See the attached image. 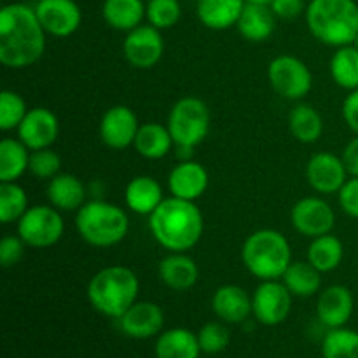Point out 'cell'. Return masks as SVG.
Returning a JSON list of instances; mask_svg holds the SVG:
<instances>
[{
	"label": "cell",
	"instance_id": "cell-1",
	"mask_svg": "<svg viewBox=\"0 0 358 358\" xmlns=\"http://www.w3.org/2000/svg\"><path fill=\"white\" fill-rule=\"evenodd\" d=\"M45 51V30L34 7L7 3L0 10V63L7 69H27Z\"/></svg>",
	"mask_w": 358,
	"mask_h": 358
},
{
	"label": "cell",
	"instance_id": "cell-2",
	"mask_svg": "<svg viewBox=\"0 0 358 358\" xmlns=\"http://www.w3.org/2000/svg\"><path fill=\"white\" fill-rule=\"evenodd\" d=\"M203 213L194 201L171 198L163 199L149 215V229L154 240L168 252H187L203 236Z\"/></svg>",
	"mask_w": 358,
	"mask_h": 358
},
{
	"label": "cell",
	"instance_id": "cell-3",
	"mask_svg": "<svg viewBox=\"0 0 358 358\" xmlns=\"http://www.w3.org/2000/svg\"><path fill=\"white\" fill-rule=\"evenodd\" d=\"M306 23L322 44L350 45L358 35V3L355 0H311L306 7Z\"/></svg>",
	"mask_w": 358,
	"mask_h": 358
},
{
	"label": "cell",
	"instance_id": "cell-4",
	"mask_svg": "<svg viewBox=\"0 0 358 358\" xmlns=\"http://www.w3.org/2000/svg\"><path fill=\"white\" fill-rule=\"evenodd\" d=\"M140 280L126 266H108L98 271L87 285V299L98 313L121 318L138 299Z\"/></svg>",
	"mask_w": 358,
	"mask_h": 358
},
{
	"label": "cell",
	"instance_id": "cell-5",
	"mask_svg": "<svg viewBox=\"0 0 358 358\" xmlns=\"http://www.w3.org/2000/svg\"><path fill=\"white\" fill-rule=\"evenodd\" d=\"M241 261L261 282L280 280L292 262L290 243L280 231L259 229L245 240Z\"/></svg>",
	"mask_w": 358,
	"mask_h": 358
},
{
	"label": "cell",
	"instance_id": "cell-6",
	"mask_svg": "<svg viewBox=\"0 0 358 358\" xmlns=\"http://www.w3.org/2000/svg\"><path fill=\"white\" fill-rule=\"evenodd\" d=\"M76 227L86 243L108 248L124 240L129 231V219L121 206L103 199H93L77 210Z\"/></svg>",
	"mask_w": 358,
	"mask_h": 358
},
{
	"label": "cell",
	"instance_id": "cell-7",
	"mask_svg": "<svg viewBox=\"0 0 358 358\" xmlns=\"http://www.w3.org/2000/svg\"><path fill=\"white\" fill-rule=\"evenodd\" d=\"M210 122L208 105L196 96H184L171 107L166 126L175 145L196 149L208 136Z\"/></svg>",
	"mask_w": 358,
	"mask_h": 358
},
{
	"label": "cell",
	"instance_id": "cell-8",
	"mask_svg": "<svg viewBox=\"0 0 358 358\" xmlns=\"http://www.w3.org/2000/svg\"><path fill=\"white\" fill-rule=\"evenodd\" d=\"M17 236L31 248H49L62 240L65 222L52 205H35L17 220Z\"/></svg>",
	"mask_w": 358,
	"mask_h": 358
},
{
	"label": "cell",
	"instance_id": "cell-9",
	"mask_svg": "<svg viewBox=\"0 0 358 358\" xmlns=\"http://www.w3.org/2000/svg\"><path fill=\"white\" fill-rule=\"evenodd\" d=\"M268 79L275 93L287 100H303L313 87V76L303 59L280 55L268 66Z\"/></svg>",
	"mask_w": 358,
	"mask_h": 358
},
{
	"label": "cell",
	"instance_id": "cell-10",
	"mask_svg": "<svg viewBox=\"0 0 358 358\" xmlns=\"http://www.w3.org/2000/svg\"><path fill=\"white\" fill-rule=\"evenodd\" d=\"M292 294L280 280L261 282L252 296V313L255 320L268 327H275L287 320L292 310Z\"/></svg>",
	"mask_w": 358,
	"mask_h": 358
},
{
	"label": "cell",
	"instance_id": "cell-11",
	"mask_svg": "<svg viewBox=\"0 0 358 358\" xmlns=\"http://www.w3.org/2000/svg\"><path fill=\"white\" fill-rule=\"evenodd\" d=\"M122 52L126 62L135 69H152L159 63L164 52V41L159 28L152 24H140L128 31L122 42Z\"/></svg>",
	"mask_w": 358,
	"mask_h": 358
},
{
	"label": "cell",
	"instance_id": "cell-12",
	"mask_svg": "<svg viewBox=\"0 0 358 358\" xmlns=\"http://www.w3.org/2000/svg\"><path fill=\"white\" fill-rule=\"evenodd\" d=\"M290 222L294 229L308 238H318L329 234L336 226V213L325 199L308 196L292 206Z\"/></svg>",
	"mask_w": 358,
	"mask_h": 358
},
{
	"label": "cell",
	"instance_id": "cell-13",
	"mask_svg": "<svg viewBox=\"0 0 358 358\" xmlns=\"http://www.w3.org/2000/svg\"><path fill=\"white\" fill-rule=\"evenodd\" d=\"M34 9L45 34L52 37H70L83 23V10L76 0H38Z\"/></svg>",
	"mask_w": 358,
	"mask_h": 358
},
{
	"label": "cell",
	"instance_id": "cell-14",
	"mask_svg": "<svg viewBox=\"0 0 358 358\" xmlns=\"http://www.w3.org/2000/svg\"><path fill=\"white\" fill-rule=\"evenodd\" d=\"M140 129L138 117L126 105H114L108 108L100 121L101 142L115 150L133 145Z\"/></svg>",
	"mask_w": 358,
	"mask_h": 358
},
{
	"label": "cell",
	"instance_id": "cell-15",
	"mask_svg": "<svg viewBox=\"0 0 358 358\" xmlns=\"http://www.w3.org/2000/svg\"><path fill=\"white\" fill-rule=\"evenodd\" d=\"M58 115L45 107H34L17 128V138L30 150L48 149L58 140Z\"/></svg>",
	"mask_w": 358,
	"mask_h": 358
},
{
	"label": "cell",
	"instance_id": "cell-16",
	"mask_svg": "<svg viewBox=\"0 0 358 358\" xmlns=\"http://www.w3.org/2000/svg\"><path fill=\"white\" fill-rule=\"evenodd\" d=\"M308 184L320 194H336L348 180L343 157L332 152H318L306 164Z\"/></svg>",
	"mask_w": 358,
	"mask_h": 358
},
{
	"label": "cell",
	"instance_id": "cell-17",
	"mask_svg": "<svg viewBox=\"0 0 358 358\" xmlns=\"http://www.w3.org/2000/svg\"><path fill=\"white\" fill-rule=\"evenodd\" d=\"M210 175L201 163L194 159L180 161L168 175V187L171 196L187 201H196L206 192Z\"/></svg>",
	"mask_w": 358,
	"mask_h": 358
},
{
	"label": "cell",
	"instance_id": "cell-18",
	"mask_svg": "<svg viewBox=\"0 0 358 358\" xmlns=\"http://www.w3.org/2000/svg\"><path fill=\"white\" fill-rule=\"evenodd\" d=\"M355 301L345 285H331L322 290L317 301V317L327 329L345 327L353 315Z\"/></svg>",
	"mask_w": 358,
	"mask_h": 358
},
{
	"label": "cell",
	"instance_id": "cell-19",
	"mask_svg": "<svg viewBox=\"0 0 358 358\" xmlns=\"http://www.w3.org/2000/svg\"><path fill=\"white\" fill-rule=\"evenodd\" d=\"M117 320L126 336L135 339H149L161 332L164 325V315L157 304L149 301H136Z\"/></svg>",
	"mask_w": 358,
	"mask_h": 358
},
{
	"label": "cell",
	"instance_id": "cell-20",
	"mask_svg": "<svg viewBox=\"0 0 358 358\" xmlns=\"http://www.w3.org/2000/svg\"><path fill=\"white\" fill-rule=\"evenodd\" d=\"M213 313L224 324H241L252 313V297L238 285H222L212 297Z\"/></svg>",
	"mask_w": 358,
	"mask_h": 358
},
{
	"label": "cell",
	"instance_id": "cell-21",
	"mask_svg": "<svg viewBox=\"0 0 358 358\" xmlns=\"http://www.w3.org/2000/svg\"><path fill=\"white\" fill-rule=\"evenodd\" d=\"M159 278L168 289L184 292L192 289L199 278V269L194 259L185 252H170V255L159 262Z\"/></svg>",
	"mask_w": 358,
	"mask_h": 358
},
{
	"label": "cell",
	"instance_id": "cell-22",
	"mask_svg": "<svg viewBox=\"0 0 358 358\" xmlns=\"http://www.w3.org/2000/svg\"><path fill=\"white\" fill-rule=\"evenodd\" d=\"M163 189L156 178L138 175L131 178L124 189V201L131 212L138 215H150L163 203Z\"/></svg>",
	"mask_w": 358,
	"mask_h": 358
},
{
	"label": "cell",
	"instance_id": "cell-23",
	"mask_svg": "<svg viewBox=\"0 0 358 358\" xmlns=\"http://www.w3.org/2000/svg\"><path fill=\"white\" fill-rule=\"evenodd\" d=\"M48 199L55 208L63 210V212H77L80 206L86 203V187L72 173H58L49 180Z\"/></svg>",
	"mask_w": 358,
	"mask_h": 358
},
{
	"label": "cell",
	"instance_id": "cell-24",
	"mask_svg": "<svg viewBox=\"0 0 358 358\" xmlns=\"http://www.w3.org/2000/svg\"><path fill=\"white\" fill-rule=\"evenodd\" d=\"M196 13L199 21L210 30H227L236 27L245 0H196Z\"/></svg>",
	"mask_w": 358,
	"mask_h": 358
},
{
	"label": "cell",
	"instance_id": "cell-25",
	"mask_svg": "<svg viewBox=\"0 0 358 358\" xmlns=\"http://www.w3.org/2000/svg\"><path fill=\"white\" fill-rule=\"evenodd\" d=\"M238 31L250 42H264L273 35L276 27V14L264 3H245L238 20Z\"/></svg>",
	"mask_w": 358,
	"mask_h": 358
},
{
	"label": "cell",
	"instance_id": "cell-26",
	"mask_svg": "<svg viewBox=\"0 0 358 358\" xmlns=\"http://www.w3.org/2000/svg\"><path fill=\"white\" fill-rule=\"evenodd\" d=\"M101 16L110 28L128 34L142 24L145 17V3L143 0H105Z\"/></svg>",
	"mask_w": 358,
	"mask_h": 358
},
{
	"label": "cell",
	"instance_id": "cell-27",
	"mask_svg": "<svg viewBox=\"0 0 358 358\" xmlns=\"http://www.w3.org/2000/svg\"><path fill=\"white\" fill-rule=\"evenodd\" d=\"M154 350L157 358H198L201 353L198 336L182 327L163 332L157 338Z\"/></svg>",
	"mask_w": 358,
	"mask_h": 358
},
{
	"label": "cell",
	"instance_id": "cell-28",
	"mask_svg": "<svg viewBox=\"0 0 358 358\" xmlns=\"http://www.w3.org/2000/svg\"><path fill=\"white\" fill-rule=\"evenodd\" d=\"M173 143L168 126L159 124V122H145V124H140L133 147L142 157L156 161L163 159L171 150Z\"/></svg>",
	"mask_w": 358,
	"mask_h": 358
},
{
	"label": "cell",
	"instance_id": "cell-29",
	"mask_svg": "<svg viewBox=\"0 0 358 358\" xmlns=\"http://www.w3.org/2000/svg\"><path fill=\"white\" fill-rule=\"evenodd\" d=\"M322 275L310 261H292L282 280L292 296L311 297L320 292Z\"/></svg>",
	"mask_w": 358,
	"mask_h": 358
},
{
	"label": "cell",
	"instance_id": "cell-30",
	"mask_svg": "<svg viewBox=\"0 0 358 358\" xmlns=\"http://www.w3.org/2000/svg\"><path fill=\"white\" fill-rule=\"evenodd\" d=\"M289 131L297 142L315 143L324 133V119L315 107L299 103L289 114Z\"/></svg>",
	"mask_w": 358,
	"mask_h": 358
},
{
	"label": "cell",
	"instance_id": "cell-31",
	"mask_svg": "<svg viewBox=\"0 0 358 358\" xmlns=\"http://www.w3.org/2000/svg\"><path fill=\"white\" fill-rule=\"evenodd\" d=\"M345 257V247L334 234L313 238L308 247V261L320 273H331L339 268Z\"/></svg>",
	"mask_w": 358,
	"mask_h": 358
},
{
	"label": "cell",
	"instance_id": "cell-32",
	"mask_svg": "<svg viewBox=\"0 0 358 358\" xmlns=\"http://www.w3.org/2000/svg\"><path fill=\"white\" fill-rule=\"evenodd\" d=\"M28 147L20 138H3L0 142V182H16L30 164Z\"/></svg>",
	"mask_w": 358,
	"mask_h": 358
},
{
	"label": "cell",
	"instance_id": "cell-33",
	"mask_svg": "<svg viewBox=\"0 0 358 358\" xmlns=\"http://www.w3.org/2000/svg\"><path fill=\"white\" fill-rule=\"evenodd\" d=\"M331 77L346 91L358 90V49L353 44L336 49L329 63Z\"/></svg>",
	"mask_w": 358,
	"mask_h": 358
},
{
	"label": "cell",
	"instance_id": "cell-34",
	"mask_svg": "<svg viewBox=\"0 0 358 358\" xmlns=\"http://www.w3.org/2000/svg\"><path fill=\"white\" fill-rule=\"evenodd\" d=\"M28 206V194L16 182H2L0 184V222H17Z\"/></svg>",
	"mask_w": 358,
	"mask_h": 358
},
{
	"label": "cell",
	"instance_id": "cell-35",
	"mask_svg": "<svg viewBox=\"0 0 358 358\" xmlns=\"http://www.w3.org/2000/svg\"><path fill=\"white\" fill-rule=\"evenodd\" d=\"M324 358H358V332L352 329H329L322 341Z\"/></svg>",
	"mask_w": 358,
	"mask_h": 358
},
{
	"label": "cell",
	"instance_id": "cell-36",
	"mask_svg": "<svg viewBox=\"0 0 358 358\" xmlns=\"http://www.w3.org/2000/svg\"><path fill=\"white\" fill-rule=\"evenodd\" d=\"M28 110L30 108H27L21 94H17L16 91L3 90L0 94V129L13 131V129L20 128Z\"/></svg>",
	"mask_w": 358,
	"mask_h": 358
},
{
	"label": "cell",
	"instance_id": "cell-37",
	"mask_svg": "<svg viewBox=\"0 0 358 358\" xmlns=\"http://www.w3.org/2000/svg\"><path fill=\"white\" fill-rule=\"evenodd\" d=\"M145 17L149 24L159 30L175 27L182 17L180 0H149L145 3Z\"/></svg>",
	"mask_w": 358,
	"mask_h": 358
},
{
	"label": "cell",
	"instance_id": "cell-38",
	"mask_svg": "<svg viewBox=\"0 0 358 358\" xmlns=\"http://www.w3.org/2000/svg\"><path fill=\"white\" fill-rule=\"evenodd\" d=\"M28 170H30L34 177L41 178V180H51L62 170V159H59V156L55 150H51V147L41 150H31Z\"/></svg>",
	"mask_w": 358,
	"mask_h": 358
},
{
	"label": "cell",
	"instance_id": "cell-39",
	"mask_svg": "<svg viewBox=\"0 0 358 358\" xmlns=\"http://www.w3.org/2000/svg\"><path fill=\"white\" fill-rule=\"evenodd\" d=\"M229 331L224 324L219 322H210L205 324L198 332V341L201 346V352L210 353V355H215V353L224 352L229 345Z\"/></svg>",
	"mask_w": 358,
	"mask_h": 358
},
{
	"label": "cell",
	"instance_id": "cell-40",
	"mask_svg": "<svg viewBox=\"0 0 358 358\" xmlns=\"http://www.w3.org/2000/svg\"><path fill=\"white\" fill-rule=\"evenodd\" d=\"M24 243L20 236H3L0 240V264L2 268H13L24 254Z\"/></svg>",
	"mask_w": 358,
	"mask_h": 358
},
{
	"label": "cell",
	"instance_id": "cell-41",
	"mask_svg": "<svg viewBox=\"0 0 358 358\" xmlns=\"http://www.w3.org/2000/svg\"><path fill=\"white\" fill-rule=\"evenodd\" d=\"M339 206L346 215L358 219V177H352L345 182L338 192Z\"/></svg>",
	"mask_w": 358,
	"mask_h": 358
},
{
	"label": "cell",
	"instance_id": "cell-42",
	"mask_svg": "<svg viewBox=\"0 0 358 358\" xmlns=\"http://www.w3.org/2000/svg\"><path fill=\"white\" fill-rule=\"evenodd\" d=\"M269 7L276 14V17H282V20H294L303 10H306L304 0H271Z\"/></svg>",
	"mask_w": 358,
	"mask_h": 358
},
{
	"label": "cell",
	"instance_id": "cell-43",
	"mask_svg": "<svg viewBox=\"0 0 358 358\" xmlns=\"http://www.w3.org/2000/svg\"><path fill=\"white\" fill-rule=\"evenodd\" d=\"M343 119L346 126L358 135V90L350 91L348 96L343 101Z\"/></svg>",
	"mask_w": 358,
	"mask_h": 358
},
{
	"label": "cell",
	"instance_id": "cell-44",
	"mask_svg": "<svg viewBox=\"0 0 358 358\" xmlns=\"http://www.w3.org/2000/svg\"><path fill=\"white\" fill-rule=\"evenodd\" d=\"M343 163H345L348 175L358 177V135L353 140H350L348 145L343 150Z\"/></svg>",
	"mask_w": 358,
	"mask_h": 358
},
{
	"label": "cell",
	"instance_id": "cell-45",
	"mask_svg": "<svg viewBox=\"0 0 358 358\" xmlns=\"http://www.w3.org/2000/svg\"><path fill=\"white\" fill-rule=\"evenodd\" d=\"M247 3H264V6H269L271 0H245Z\"/></svg>",
	"mask_w": 358,
	"mask_h": 358
},
{
	"label": "cell",
	"instance_id": "cell-46",
	"mask_svg": "<svg viewBox=\"0 0 358 358\" xmlns=\"http://www.w3.org/2000/svg\"><path fill=\"white\" fill-rule=\"evenodd\" d=\"M353 45H355V48L358 49V35L355 37V41H353Z\"/></svg>",
	"mask_w": 358,
	"mask_h": 358
}]
</instances>
